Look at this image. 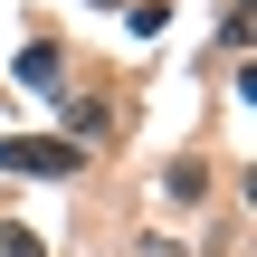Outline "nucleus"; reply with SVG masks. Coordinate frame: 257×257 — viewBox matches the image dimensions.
I'll list each match as a JSON object with an SVG mask.
<instances>
[{
  "label": "nucleus",
  "mask_w": 257,
  "mask_h": 257,
  "mask_svg": "<svg viewBox=\"0 0 257 257\" xmlns=\"http://www.w3.org/2000/svg\"><path fill=\"white\" fill-rule=\"evenodd\" d=\"M76 162H86V153H76V143H48V134H10V143H0V172H19V181H67Z\"/></svg>",
  "instance_id": "nucleus-1"
},
{
  "label": "nucleus",
  "mask_w": 257,
  "mask_h": 257,
  "mask_svg": "<svg viewBox=\"0 0 257 257\" xmlns=\"http://www.w3.org/2000/svg\"><path fill=\"white\" fill-rule=\"evenodd\" d=\"M19 86H29V95H57V48H48V38L19 48Z\"/></svg>",
  "instance_id": "nucleus-2"
},
{
  "label": "nucleus",
  "mask_w": 257,
  "mask_h": 257,
  "mask_svg": "<svg viewBox=\"0 0 257 257\" xmlns=\"http://www.w3.org/2000/svg\"><path fill=\"white\" fill-rule=\"evenodd\" d=\"M0 257H38V229H19V219H0Z\"/></svg>",
  "instance_id": "nucleus-3"
}]
</instances>
